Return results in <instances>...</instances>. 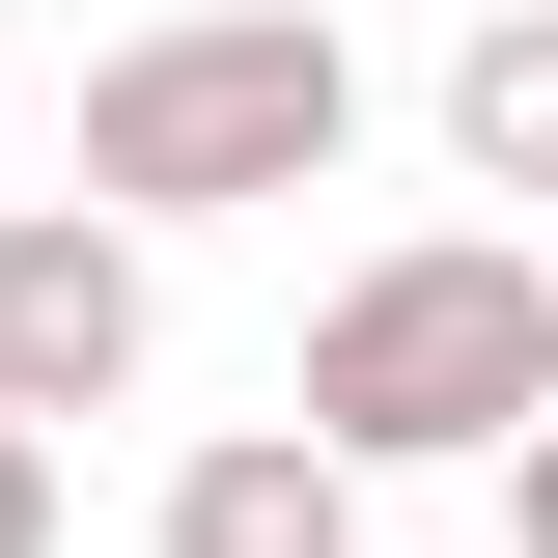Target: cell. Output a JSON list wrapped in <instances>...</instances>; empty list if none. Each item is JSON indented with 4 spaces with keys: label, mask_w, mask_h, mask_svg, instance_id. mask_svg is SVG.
<instances>
[{
    "label": "cell",
    "mask_w": 558,
    "mask_h": 558,
    "mask_svg": "<svg viewBox=\"0 0 558 558\" xmlns=\"http://www.w3.org/2000/svg\"><path fill=\"white\" fill-rule=\"evenodd\" d=\"M447 168H475V196H558V0H475V57H447Z\"/></svg>",
    "instance_id": "obj_5"
},
{
    "label": "cell",
    "mask_w": 558,
    "mask_h": 558,
    "mask_svg": "<svg viewBox=\"0 0 558 558\" xmlns=\"http://www.w3.org/2000/svg\"><path fill=\"white\" fill-rule=\"evenodd\" d=\"M531 279H558V223H531Z\"/></svg>",
    "instance_id": "obj_8"
},
{
    "label": "cell",
    "mask_w": 558,
    "mask_h": 558,
    "mask_svg": "<svg viewBox=\"0 0 558 558\" xmlns=\"http://www.w3.org/2000/svg\"><path fill=\"white\" fill-rule=\"evenodd\" d=\"M475 475H502V531H531V558H558V391H531V418H502Z\"/></svg>",
    "instance_id": "obj_6"
},
{
    "label": "cell",
    "mask_w": 558,
    "mask_h": 558,
    "mask_svg": "<svg viewBox=\"0 0 558 558\" xmlns=\"http://www.w3.org/2000/svg\"><path fill=\"white\" fill-rule=\"evenodd\" d=\"M140 336H168L140 223H112V196H0V418H112Z\"/></svg>",
    "instance_id": "obj_3"
},
{
    "label": "cell",
    "mask_w": 558,
    "mask_h": 558,
    "mask_svg": "<svg viewBox=\"0 0 558 558\" xmlns=\"http://www.w3.org/2000/svg\"><path fill=\"white\" fill-rule=\"evenodd\" d=\"M363 57L307 0H196V28H112L84 57V196L112 223H252V196H336Z\"/></svg>",
    "instance_id": "obj_2"
},
{
    "label": "cell",
    "mask_w": 558,
    "mask_h": 558,
    "mask_svg": "<svg viewBox=\"0 0 558 558\" xmlns=\"http://www.w3.org/2000/svg\"><path fill=\"white\" fill-rule=\"evenodd\" d=\"M0 558H57V418H0Z\"/></svg>",
    "instance_id": "obj_7"
},
{
    "label": "cell",
    "mask_w": 558,
    "mask_h": 558,
    "mask_svg": "<svg viewBox=\"0 0 558 558\" xmlns=\"http://www.w3.org/2000/svg\"><path fill=\"white\" fill-rule=\"evenodd\" d=\"M558 391V279H531V223H418V252H363L336 307H307V447L336 475H475L502 418Z\"/></svg>",
    "instance_id": "obj_1"
},
{
    "label": "cell",
    "mask_w": 558,
    "mask_h": 558,
    "mask_svg": "<svg viewBox=\"0 0 558 558\" xmlns=\"http://www.w3.org/2000/svg\"><path fill=\"white\" fill-rule=\"evenodd\" d=\"M168 558H363V475L307 418H223L196 475H168Z\"/></svg>",
    "instance_id": "obj_4"
}]
</instances>
